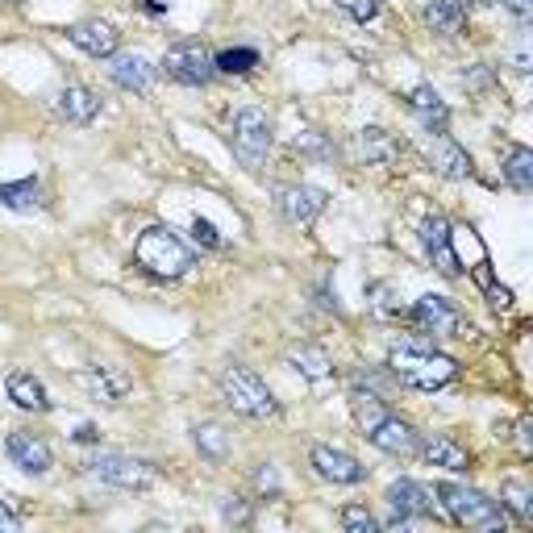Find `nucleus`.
Masks as SVG:
<instances>
[{
	"label": "nucleus",
	"mask_w": 533,
	"mask_h": 533,
	"mask_svg": "<svg viewBox=\"0 0 533 533\" xmlns=\"http://www.w3.org/2000/svg\"><path fill=\"white\" fill-rule=\"evenodd\" d=\"M388 375L413 392H438L459 375V363L421 338H404V342H392L388 350Z\"/></svg>",
	"instance_id": "obj_1"
},
{
	"label": "nucleus",
	"mask_w": 533,
	"mask_h": 533,
	"mask_svg": "<svg viewBox=\"0 0 533 533\" xmlns=\"http://www.w3.org/2000/svg\"><path fill=\"white\" fill-rule=\"evenodd\" d=\"M350 396H354V409H359V425H363V434H367V442H371L375 450H384V454H400V459H409V454H417L421 434H417V429H413L409 421H404V417H396V413L388 409L384 396L371 392V388H359V384L350 388Z\"/></svg>",
	"instance_id": "obj_2"
},
{
	"label": "nucleus",
	"mask_w": 533,
	"mask_h": 533,
	"mask_svg": "<svg viewBox=\"0 0 533 533\" xmlns=\"http://www.w3.org/2000/svg\"><path fill=\"white\" fill-rule=\"evenodd\" d=\"M134 263L155 279H184L196 267V255L180 242L171 225H150L134 242Z\"/></svg>",
	"instance_id": "obj_3"
},
{
	"label": "nucleus",
	"mask_w": 533,
	"mask_h": 533,
	"mask_svg": "<svg viewBox=\"0 0 533 533\" xmlns=\"http://www.w3.org/2000/svg\"><path fill=\"white\" fill-rule=\"evenodd\" d=\"M438 496H442L446 517H450L454 525H467V529H500V533L509 529V513H504L500 500H492L488 492L446 479V484H438Z\"/></svg>",
	"instance_id": "obj_4"
},
{
	"label": "nucleus",
	"mask_w": 533,
	"mask_h": 533,
	"mask_svg": "<svg viewBox=\"0 0 533 533\" xmlns=\"http://www.w3.org/2000/svg\"><path fill=\"white\" fill-rule=\"evenodd\" d=\"M217 388H221V400L230 404L238 417H250V421L279 417V400L271 396V388L263 384L255 371H246V367H225L221 379H217Z\"/></svg>",
	"instance_id": "obj_5"
},
{
	"label": "nucleus",
	"mask_w": 533,
	"mask_h": 533,
	"mask_svg": "<svg viewBox=\"0 0 533 533\" xmlns=\"http://www.w3.org/2000/svg\"><path fill=\"white\" fill-rule=\"evenodd\" d=\"M271 121H267V113L263 109H238L234 113V121H230V150H234V159L242 163V167H250V171H259L263 163H267V155H271Z\"/></svg>",
	"instance_id": "obj_6"
},
{
	"label": "nucleus",
	"mask_w": 533,
	"mask_h": 533,
	"mask_svg": "<svg viewBox=\"0 0 533 533\" xmlns=\"http://www.w3.org/2000/svg\"><path fill=\"white\" fill-rule=\"evenodd\" d=\"M88 475H96L100 484H113V488H125V492H142L155 484V467L146 459H134V454H121V450H96L84 459Z\"/></svg>",
	"instance_id": "obj_7"
},
{
	"label": "nucleus",
	"mask_w": 533,
	"mask_h": 533,
	"mask_svg": "<svg viewBox=\"0 0 533 533\" xmlns=\"http://www.w3.org/2000/svg\"><path fill=\"white\" fill-rule=\"evenodd\" d=\"M409 321L421 329V334H434V338H467L471 334V321L467 313L454 304L450 296H421L413 309H409Z\"/></svg>",
	"instance_id": "obj_8"
},
{
	"label": "nucleus",
	"mask_w": 533,
	"mask_h": 533,
	"mask_svg": "<svg viewBox=\"0 0 533 533\" xmlns=\"http://www.w3.org/2000/svg\"><path fill=\"white\" fill-rule=\"evenodd\" d=\"M163 71H167V80L175 84H184V88H205L213 80V55H209V46L205 42H175L167 55H163Z\"/></svg>",
	"instance_id": "obj_9"
},
{
	"label": "nucleus",
	"mask_w": 533,
	"mask_h": 533,
	"mask_svg": "<svg viewBox=\"0 0 533 533\" xmlns=\"http://www.w3.org/2000/svg\"><path fill=\"white\" fill-rule=\"evenodd\" d=\"M421 246H425L429 263H434L446 279H459L463 275V263H459V255H454V242H450V221L442 213H429L421 221Z\"/></svg>",
	"instance_id": "obj_10"
},
{
	"label": "nucleus",
	"mask_w": 533,
	"mask_h": 533,
	"mask_svg": "<svg viewBox=\"0 0 533 533\" xmlns=\"http://www.w3.org/2000/svg\"><path fill=\"white\" fill-rule=\"evenodd\" d=\"M384 500H388V509L396 513V517H409V521H438L442 513H438V504H434V496H429L417 479H392L388 484V492H384Z\"/></svg>",
	"instance_id": "obj_11"
},
{
	"label": "nucleus",
	"mask_w": 533,
	"mask_h": 533,
	"mask_svg": "<svg viewBox=\"0 0 533 533\" xmlns=\"http://www.w3.org/2000/svg\"><path fill=\"white\" fill-rule=\"evenodd\" d=\"M325 205H329L325 188H313V184H292V188H279V192H275V209L284 213L292 225L317 221V217L325 213Z\"/></svg>",
	"instance_id": "obj_12"
},
{
	"label": "nucleus",
	"mask_w": 533,
	"mask_h": 533,
	"mask_svg": "<svg viewBox=\"0 0 533 533\" xmlns=\"http://www.w3.org/2000/svg\"><path fill=\"white\" fill-rule=\"evenodd\" d=\"M309 463H313V471L321 479H329V484H346L350 488V484H363V479H367V467L354 459V454L338 450V446H313Z\"/></svg>",
	"instance_id": "obj_13"
},
{
	"label": "nucleus",
	"mask_w": 533,
	"mask_h": 533,
	"mask_svg": "<svg viewBox=\"0 0 533 533\" xmlns=\"http://www.w3.org/2000/svg\"><path fill=\"white\" fill-rule=\"evenodd\" d=\"M67 42L75 50H84V55H92V59H113L121 34L113 30L109 21H75L67 30Z\"/></svg>",
	"instance_id": "obj_14"
},
{
	"label": "nucleus",
	"mask_w": 533,
	"mask_h": 533,
	"mask_svg": "<svg viewBox=\"0 0 533 533\" xmlns=\"http://www.w3.org/2000/svg\"><path fill=\"white\" fill-rule=\"evenodd\" d=\"M5 454H9V463L21 467L25 475H46L50 467H55V454H50V446L42 438H34V434H9Z\"/></svg>",
	"instance_id": "obj_15"
},
{
	"label": "nucleus",
	"mask_w": 533,
	"mask_h": 533,
	"mask_svg": "<svg viewBox=\"0 0 533 533\" xmlns=\"http://www.w3.org/2000/svg\"><path fill=\"white\" fill-rule=\"evenodd\" d=\"M429 167H434L438 175H446V180H471L475 175L471 155L459 142H450L446 134H434V142H429Z\"/></svg>",
	"instance_id": "obj_16"
},
{
	"label": "nucleus",
	"mask_w": 533,
	"mask_h": 533,
	"mask_svg": "<svg viewBox=\"0 0 533 533\" xmlns=\"http://www.w3.org/2000/svg\"><path fill=\"white\" fill-rule=\"evenodd\" d=\"M155 63H150L142 50H125V55H113L109 63V75H113V84H121L125 92H146L150 84H155Z\"/></svg>",
	"instance_id": "obj_17"
},
{
	"label": "nucleus",
	"mask_w": 533,
	"mask_h": 533,
	"mask_svg": "<svg viewBox=\"0 0 533 533\" xmlns=\"http://www.w3.org/2000/svg\"><path fill=\"white\" fill-rule=\"evenodd\" d=\"M5 392H9V400L17 404V409H25V413H50V409H55V400H50L46 384L34 371H13L5 379Z\"/></svg>",
	"instance_id": "obj_18"
},
{
	"label": "nucleus",
	"mask_w": 533,
	"mask_h": 533,
	"mask_svg": "<svg viewBox=\"0 0 533 533\" xmlns=\"http://www.w3.org/2000/svg\"><path fill=\"white\" fill-rule=\"evenodd\" d=\"M417 454L429 463V467H442V471H467L471 467V454H467V446H459L454 438H446V434H429V438H421L417 442Z\"/></svg>",
	"instance_id": "obj_19"
},
{
	"label": "nucleus",
	"mask_w": 533,
	"mask_h": 533,
	"mask_svg": "<svg viewBox=\"0 0 533 533\" xmlns=\"http://www.w3.org/2000/svg\"><path fill=\"white\" fill-rule=\"evenodd\" d=\"M55 109H59V117L67 125H88L100 113V96L92 88H84V84H63L59 96H55Z\"/></svg>",
	"instance_id": "obj_20"
},
{
	"label": "nucleus",
	"mask_w": 533,
	"mask_h": 533,
	"mask_svg": "<svg viewBox=\"0 0 533 533\" xmlns=\"http://www.w3.org/2000/svg\"><path fill=\"white\" fill-rule=\"evenodd\" d=\"M404 100H409V109L421 117V125H425L429 134H446V125H450V109H446V100H442L434 88L421 84V88H413Z\"/></svg>",
	"instance_id": "obj_21"
},
{
	"label": "nucleus",
	"mask_w": 533,
	"mask_h": 533,
	"mask_svg": "<svg viewBox=\"0 0 533 533\" xmlns=\"http://www.w3.org/2000/svg\"><path fill=\"white\" fill-rule=\"evenodd\" d=\"M80 384H84L88 392H96L100 400L117 404L125 392H130V384H134V379L125 375L121 367H92V371H84V375H80Z\"/></svg>",
	"instance_id": "obj_22"
},
{
	"label": "nucleus",
	"mask_w": 533,
	"mask_h": 533,
	"mask_svg": "<svg viewBox=\"0 0 533 533\" xmlns=\"http://www.w3.org/2000/svg\"><path fill=\"white\" fill-rule=\"evenodd\" d=\"M425 21L434 25V34L459 38L463 25H467V5H463V0H429V5H425Z\"/></svg>",
	"instance_id": "obj_23"
},
{
	"label": "nucleus",
	"mask_w": 533,
	"mask_h": 533,
	"mask_svg": "<svg viewBox=\"0 0 533 533\" xmlns=\"http://www.w3.org/2000/svg\"><path fill=\"white\" fill-rule=\"evenodd\" d=\"M359 150H363V159L375 163V167H392L400 159V142L388 130H379V125H367V130L359 134Z\"/></svg>",
	"instance_id": "obj_24"
},
{
	"label": "nucleus",
	"mask_w": 533,
	"mask_h": 533,
	"mask_svg": "<svg viewBox=\"0 0 533 533\" xmlns=\"http://www.w3.org/2000/svg\"><path fill=\"white\" fill-rule=\"evenodd\" d=\"M500 175L509 180V188L533 192V150H529V146H509V150H504Z\"/></svg>",
	"instance_id": "obj_25"
},
{
	"label": "nucleus",
	"mask_w": 533,
	"mask_h": 533,
	"mask_svg": "<svg viewBox=\"0 0 533 533\" xmlns=\"http://www.w3.org/2000/svg\"><path fill=\"white\" fill-rule=\"evenodd\" d=\"M288 367L300 371L304 379H329L334 375V359L321 346H292L288 350Z\"/></svg>",
	"instance_id": "obj_26"
},
{
	"label": "nucleus",
	"mask_w": 533,
	"mask_h": 533,
	"mask_svg": "<svg viewBox=\"0 0 533 533\" xmlns=\"http://www.w3.org/2000/svg\"><path fill=\"white\" fill-rule=\"evenodd\" d=\"M0 205L13 209V213H30V209H42V184L34 180H17V184H0Z\"/></svg>",
	"instance_id": "obj_27"
},
{
	"label": "nucleus",
	"mask_w": 533,
	"mask_h": 533,
	"mask_svg": "<svg viewBox=\"0 0 533 533\" xmlns=\"http://www.w3.org/2000/svg\"><path fill=\"white\" fill-rule=\"evenodd\" d=\"M255 67H259L255 46H230V50H217L213 55V71H221V75H250Z\"/></svg>",
	"instance_id": "obj_28"
},
{
	"label": "nucleus",
	"mask_w": 533,
	"mask_h": 533,
	"mask_svg": "<svg viewBox=\"0 0 533 533\" xmlns=\"http://www.w3.org/2000/svg\"><path fill=\"white\" fill-rule=\"evenodd\" d=\"M500 509L513 513L521 525H529V521H533V492L521 484V479H504V488H500Z\"/></svg>",
	"instance_id": "obj_29"
},
{
	"label": "nucleus",
	"mask_w": 533,
	"mask_h": 533,
	"mask_svg": "<svg viewBox=\"0 0 533 533\" xmlns=\"http://www.w3.org/2000/svg\"><path fill=\"white\" fill-rule=\"evenodd\" d=\"M342 529L346 533H375L379 521H375V513L367 509V504H346V509H342Z\"/></svg>",
	"instance_id": "obj_30"
},
{
	"label": "nucleus",
	"mask_w": 533,
	"mask_h": 533,
	"mask_svg": "<svg viewBox=\"0 0 533 533\" xmlns=\"http://www.w3.org/2000/svg\"><path fill=\"white\" fill-rule=\"evenodd\" d=\"M292 146L300 150V155H309V159H334V146H329L325 134H317V130H300L292 138Z\"/></svg>",
	"instance_id": "obj_31"
},
{
	"label": "nucleus",
	"mask_w": 533,
	"mask_h": 533,
	"mask_svg": "<svg viewBox=\"0 0 533 533\" xmlns=\"http://www.w3.org/2000/svg\"><path fill=\"white\" fill-rule=\"evenodd\" d=\"M192 242L200 250H225V238L217 234V225L209 217H192Z\"/></svg>",
	"instance_id": "obj_32"
},
{
	"label": "nucleus",
	"mask_w": 533,
	"mask_h": 533,
	"mask_svg": "<svg viewBox=\"0 0 533 533\" xmlns=\"http://www.w3.org/2000/svg\"><path fill=\"white\" fill-rule=\"evenodd\" d=\"M192 434H196V450H200V454H205V459H221V454H225V434H221V429H217V425H205V429H192Z\"/></svg>",
	"instance_id": "obj_33"
},
{
	"label": "nucleus",
	"mask_w": 533,
	"mask_h": 533,
	"mask_svg": "<svg viewBox=\"0 0 533 533\" xmlns=\"http://www.w3.org/2000/svg\"><path fill=\"white\" fill-rule=\"evenodd\" d=\"M479 284H484V292H488V304H492V309H509V304H513V292L504 288V284H496V279H492V271H488V263L479 267Z\"/></svg>",
	"instance_id": "obj_34"
},
{
	"label": "nucleus",
	"mask_w": 533,
	"mask_h": 533,
	"mask_svg": "<svg viewBox=\"0 0 533 533\" xmlns=\"http://www.w3.org/2000/svg\"><path fill=\"white\" fill-rule=\"evenodd\" d=\"M338 9H342V13H350L354 21H375L379 13H384V5H379V0H342Z\"/></svg>",
	"instance_id": "obj_35"
},
{
	"label": "nucleus",
	"mask_w": 533,
	"mask_h": 533,
	"mask_svg": "<svg viewBox=\"0 0 533 533\" xmlns=\"http://www.w3.org/2000/svg\"><path fill=\"white\" fill-rule=\"evenodd\" d=\"M463 84H467V88H492V84H496V71H492L488 63H475V67L463 71Z\"/></svg>",
	"instance_id": "obj_36"
},
{
	"label": "nucleus",
	"mask_w": 533,
	"mask_h": 533,
	"mask_svg": "<svg viewBox=\"0 0 533 533\" xmlns=\"http://www.w3.org/2000/svg\"><path fill=\"white\" fill-rule=\"evenodd\" d=\"M371 296H375V300H371L375 317H396V313H400V304H388V296H392V292H388L384 284H375V288H371Z\"/></svg>",
	"instance_id": "obj_37"
},
{
	"label": "nucleus",
	"mask_w": 533,
	"mask_h": 533,
	"mask_svg": "<svg viewBox=\"0 0 533 533\" xmlns=\"http://www.w3.org/2000/svg\"><path fill=\"white\" fill-rule=\"evenodd\" d=\"M500 5L509 9V17H513V21H521V25L533 17V0H500Z\"/></svg>",
	"instance_id": "obj_38"
},
{
	"label": "nucleus",
	"mask_w": 533,
	"mask_h": 533,
	"mask_svg": "<svg viewBox=\"0 0 533 533\" xmlns=\"http://www.w3.org/2000/svg\"><path fill=\"white\" fill-rule=\"evenodd\" d=\"M221 517H225V521H246L250 513H246V504H242V500L225 496V500H221Z\"/></svg>",
	"instance_id": "obj_39"
},
{
	"label": "nucleus",
	"mask_w": 533,
	"mask_h": 533,
	"mask_svg": "<svg viewBox=\"0 0 533 533\" xmlns=\"http://www.w3.org/2000/svg\"><path fill=\"white\" fill-rule=\"evenodd\" d=\"M71 438L80 442V446H96V442H100V429H96V425H80V429H75Z\"/></svg>",
	"instance_id": "obj_40"
},
{
	"label": "nucleus",
	"mask_w": 533,
	"mask_h": 533,
	"mask_svg": "<svg viewBox=\"0 0 533 533\" xmlns=\"http://www.w3.org/2000/svg\"><path fill=\"white\" fill-rule=\"evenodd\" d=\"M0 529H17V513L9 509L5 500H0Z\"/></svg>",
	"instance_id": "obj_41"
},
{
	"label": "nucleus",
	"mask_w": 533,
	"mask_h": 533,
	"mask_svg": "<svg viewBox=\"0 0 533 533\" xmlns=\"http://www.w3.org/2000/svg\"><path fill=\"white\" fill-rule=\"evenodd\" d=\"M142 9H146V13H150V17H163V13H167V9H163V5H159V0H142Z\"/></svg>",
	"instance_id": "obj_42"
},
{
	"label": "nucleus",
	"mask_w": 533,
	"mask_h": 533,
	"mask_svg": "<svg viewBox=\"0 0 533 533\" xmlns=\"http://www.w3.org/2000/svg\"><path fill=\"white\" fill-rule=\"evenodd\" d=\"M475 5H496V0H475Z\"/></svg>",
	"instance_id": "obj_43"
}]
</instances>
